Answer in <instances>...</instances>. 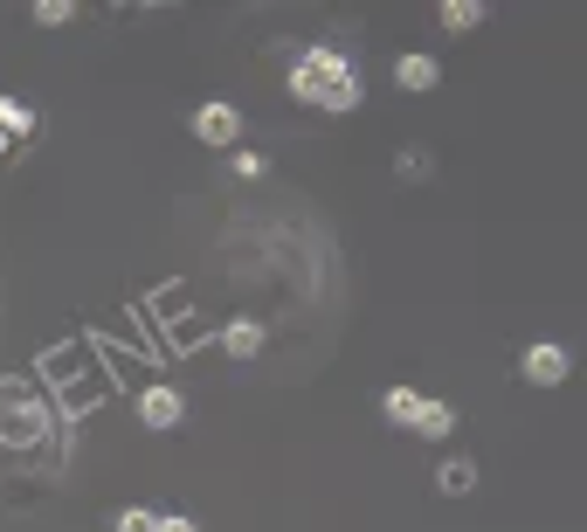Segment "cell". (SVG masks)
Here are the masks:
<instances>
[{
  "mask_svg": "<svg viewBox=\"0 0 587 532\" xmlns=\"http://www.w3.org/2000/svg\"><path fill=\"white\" fill-rule=\"evenodd\" d=\"M257 346H263V325L257 318H228L221 325V352H228V360H257Z\"/></svg>",
  "mask_w": 587,
  "mask_h": 532,
  "instance_id": "52a82bcc",
  "label": "cell"
},
{
  "mask_svg": "<svg viewBox=\"0 0 587 532\" xmlns=\"http://www.w3.org/2000/svg\"><path fill=\"white\" fill-rule=\"evenodd\" d=\"M236 173H242V181H257V173H270V166H263V152H236Z\"/></svg>",
  "mask_w": 587,
  "mask_h": 532,
  "instance_id": "5bb4252c",
  "label": "cell"
},
{
  "mask_svg": "<svg viewBox=\"0 0 587 532\" xmlns=\"http://www.w3.org/2000/svg\"><path fill=\"white\" fill-rule=\"evenodd\" d=\"M436 491H449V498H470V491H477V464H470V456H443Z\"/></svg>",
  "mask_w": 587,
  "mask_h": 532,
  "instance_id": "ba28073f",
  "label": "cell"
},
{
  "mask_svg": "<svg viewBox=\"0 0 587 532\" xmlns=\"http://www.w3.org/2000/svg\"><path fill=\"white\" fill-rule=\"evenodd\" d=\"M187 132H194L200 145H236V139H242V111L228 105V97H208V105H194Z\"/></svg>",
  "mask_w": 587,
  "mask_h": 532,
  "instance_id": "3957f363",
  "label": "cell"
},
{
  "mask_svg": "<svg viewBox=\"0 0 587 532\" xmlns=\"http://www.w3.org/2000/svg\"><path fill=\"white\" fill-rule=\"evenodd\" d=\"M111 532H160V512H152V504H124L111 519Z\"/></svg>",
  "mask_w": 587,
  "mask_h": 532,
  "instance_id": "7c38bea8",
  "label": "cell"
},
{
  "mask_svg": "<svg viewBox=\"0 0 587 532\" xmlns=\"http://www.w3.org/2000/svg\"><path fill=\"white\" fill-rule=\"evenodd\" d=\"M284 84H291L297 105H312V111H331V118L360 111V76H352V63L339 56V48H304Z\"/></svg>",
  "mask_w": 587,
  "mask_h": 532,
  "instance_id": "6da1fadb",
  "label": "cell"
},
{
  "mask_svg": "<svg viewBox=\"0 0 587 532\" xmlns=\"http://www.w3.org/2000/svg\"><path fill=\"white\" fill-rule=\"evenodd\" d=\"M0 132H8V145L14 139H35V111L21 105V97H8V90H0Z\"/></svg>",
  "mask_w": 587,
  "mask_h": 532,
  "instance_id": "9c48e42d",
  "label": "cell"
},
{
  "mask_svg": "<svg viewBox=\"0 0 587 532\" xmlns=\"http://www.w3.org/2000/svg\"><path fill=\"white\" fill-rule=\"evenodd\" d=\"M0 152H14V145H8V132H0Z\"/></svg>",
  "mask_w": 587,
  "mask_h": 532,
  "instance_id": "2e32d148",
  "label": "cell"
},
{
  "mask_svg": "<svg viewBox=\"0 0 587 532\" xmlns=\"http://www.w3.org/2000/svg\"><path fill=\"white\" fill-rule=\"evenodd\" d=\"M394 84L401 90H436L443 84V63L422 56V48H401V56H394Z\"/></svg>",
  "mask_w": 587,
  "mask_h": 532,
  "instance_id": "8992f818",
  "label": "cell"
},
{
  "mask_svg": "<svg viewBox=\"0 0 587 532\" xmlns=\"http://www.w3.org/2000/svg\"><path fill=\"white\" fill-rule=\"evenodd\" d=\"M401 181H428V152H415V145H401Z\"/></svg>",
  "mask_w": 587,
  "mask_h": 532,
  "instance_id": "4fadbf2b",
  "label": "cell"
},
{
  "mask_svg": "<svg viewBox=\"0 0 587 532\" xmlns=\"http://www.w3.org/2000/svg\"><path fill=\"white\" fill-rule=\"evenodd\" d=\"M160 532H200V525H194L187 512H160Z\"/></svg>",
  "mask_w": 587,
  "mask_h": 532,
  "instance_id": "9a60e30c",
  "label": "cell"
},
{
  "mask_svg": "<svg viewBox=\"0 0 587 532\" xmlns=\"http://www.w3.org/2000/svg\"><path fill=\"white\" fill-rule=\"evenodd\" d=\"M519 373L532 380V388H559V380L574 373V352L559 346V339H532V346L519 352Z\"/></svg>",
  "mask_w": 587,
  "mask_h": 532,
  "instance_id": "7a4b0ae2",
  "label": "cell"
},
{
  "mask_svg": "<svg viewBox=\"0 0 587 532\" xmlns=\"http://www.w3.org/2000/svg\"><path fill=\"white\" fill-rule=\"evenodd\" d=\"M35 29H69V21H76V0H35Z\"/></svg>",
  "mask_w": 587,
  "mask_h": 532,
  "instance_id": "8fae6325",
  "label": "cell"
},
{
  "mask_svg": "<svg viewBox=\"0 0 587 532\" xmlns=\"http://www.w3.org/2000/svg\"><path fill=\"white\" fill-rule=\"evenodd\" d=\"M132 409H139L145 428H181V422H187V394H181V388H166V380H152V388L132 401Z\"/></svg>",
  "mask_w": 587,
  "mask_h": 532,
  "instance_id": "277c9868",
  "label": "cell"
},
{
  "mask_svg": "<svg viewBox=\"0 0 587 532\" xmlns=\"http://www.w3.org/2000/svg\"><path fill=\"white\" fill-rule=\"evenodd\" d=\"M436 14H443L449 35H470V29H483V14H491V8H477V0H443Z\"/></svg>",
  "mask_w": 587,
  "mask_h": 532,
  "instance_id": "30bf717a",
  "label": "cell"
},
{
  "mask_svg": "<svg viewBox=\"0 0 587 532\" xmlns=\"http://www.w3.org/2000/svg\"><path fill=\"white\" fill-rule=\"evenodd\" d=\"M422 409H428V394L407 388V380H394V388L380 394V415H388L394 428H422Z\"/></svg>",
  "mask_w": 587,
  "mask_h": 532,
  "instance_id": "5b68a950",
  "label": "cell"
}]
</instances>
